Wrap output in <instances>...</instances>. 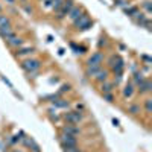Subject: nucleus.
<instances>
[{"instance_id": "22", "label": "nucleus", "mask_w": 152, "mask_h": 152, "mask_svg": "<svg viewBox=\"0 0 152 152\" xmlns=\"http://www.w3.org/2000/svg\"><path fill=\"white\" fill-rule=\"evenodd\" d=\"M145 111H146V114H151L152 113V99L151 97H146L145 99Z\"/></svg>"}, {"instance_id": "7", "label": "nucleus", "mask_w": 152, "mask_h": 152, "mask_svg": "<svg viewBox=\"0 0 152 152\" xmlns=\"http://www.w3.org/2000/svg\"><path fill=\"white\" fill-rule=\"evenodd\" d=\"M134 18H135V21L140 24V26H146V28L151 31V21H149V18L146 17V14H143V12H137V14L134 15Z\"/></svg>"}, {"instance_id": "15", "label": "nucleus", "mask_w": 152, "mask_h": 152, "mask_svg": "<svg viewBox=\"0 0 152 152\" xmlns=\"http://www.w3.org/2000/svg\"><path fill=\"white\" fill-rule=\"evenodd\" d=\"M94 79H96L99 84L107 82V79H108V70H102V69H100V70L94 75Z\"/></svg>"}, {"instance_id": "31", "label": "nucleus", "mask_w": 152, "mask_h": 152, "mask_svg": "<svg viewBox=\"0 0 152 152\" xmlns=\"http://www.w3.org/2000/svg\"><path fill=\"white\" fill-rule=\"evenodd\" d=\"M6 2H8L9 5H14V3H15V0H6Z\"/></svg>"}, {"instance_id": "34", "label": "nucleus", "mask_w": 152, "mask_h": 152, "mask_svg": "<svg viewBox=\"0 0 152 152\" xmlns=\"http://www.w3.org/2000/svg\"><path fill=\"white\" fill-rule=\"evenodd\" d=\"M15 152H17V151H15Z\"/></svg>"}, {"instance_id": "8", "label": "nucleus", "mask_w": 152, "mask_h": 152, "mask_svg": "<svg viewBox=\"0 0 152 152\" xmlns=\"http://www.w3.org/2000/svg\"><path fill=\"white\" fill-rule=\"evenodd\" d=\"M152 91V82L149 78H145V81L138 85V93L140 94H149Z\"/></svg>"}, {"instance_id": "21", "label": "nucleus", "mask_w": 152, "mask_h": 152, "mask_svg": "<svg viewBox=\"0 0 152 152\" xmlns=\"http://www.w3.org/2000/svg\"><path fill=\"white\" fill-rule=\"evenodd\" d=\"M100 91H102V93H111L113 91V84L102 82V84H100Z\"/></svg>"}, {"instance_id": "25", "label": "nucleus", "mask_w": 152, "mask_h": 152, "mask_svg": "<svg viewBox=\"0 0 152 152\" xmlns=\"http://www.w3.org/2000/svg\"><path fill=\"white\" fill-rule=\"evenodd\" d=\"M5 24H9V18L6 15H0V26H5Z\"/></svg>"}, {"instance_id": "28", "label": "nucleus", "mask_w": 152, "mask_h": 152, "mask_svg": "<svg viewBox=\"0 0 152 152\" xmlns=\"http://www.w3.org/2000/svg\"><path fill=\"white\" fill-rule=\"evenodd\" d=\"M69 90H70V85H69V84H64V85L61 87V90H59V93H64V91H69Z\"/></svg>"}, {"instance_id": "29", "label": "nucleus", "mask_w": 152, "mask_h": 152, "mask_svg": "<svg viewBox=\"0 0 152 152\" xmlns=\"http://www.w3.org/2000/svg\"><path fill=\"white\" fill-rule=\"evenodd\" d=\"M142 58H143V59H145V61L148 62V64H149V62H151V58H149V56H146V55H143Z\"/></svg>"}, {"instance_id": "2", "label": "nucleus", "mask_w": 152, "mask_h": 152, "mask_svg": "<svg viewBox=\"0 0 152 152\" xmlns=\"http://www.w3.org/2000/svg\"><path fill=\"white\" fill-rule=\"evenodd\" d=\"M58 140L62 146V149H67V148H75L78 146V140H76L75 135H70V134H66V132H61Z\"/></svg>"}, {"instance_id": "6", "label": "nucleus", "mask_w": 152, "mask_h": 152, "mask_svg": "<svg viewBox=\"0 0 152 152\" xmlns=\"http://www.w3.org/2000/svg\"><path fill=\"white\" fill-rule=\"evenodd\" d=\"M61 132H66V134H70V135H79L81 134V129L78 128L76 125H70V123H66L64 126L61 128Z\"/></svg>"}, {"instance_id": "4", "label": "nucleus", "mask_w": 152, "mask_h": 152, "mask_svg": "<svg viewBox=\"0 0 152 152\" xmlns=\"http://www.w3.org/2000/svg\"><path fill=\"white\" fill-rule=\"evenodd\" d=\"M82 119H84V114L81 111H69L64 114V120L70 125H78L82 122Z\"/></svg>"}, {"instance_id": "10", "label": "nucleus", "mask_w": 152, "mask_h": 152, "mask_svg": "<svg viewBox=\"0 0 152 152\" xmlns=\"http://www.w3.org/2000/svg\"><path fill=\"white\" fill-rule=\"evenodd\" d=\"M6 43H8L11 47H20V46L23 44V38H20V37H17V35L14 34L12 37L6 38Z\"/></svg>"}, {"instance_id": "32", "label": "nucleus", "mask_w": 152, "mask_h": 152, "mask_svg": "<svg viewBox=\"0 0 152 152\" xmlns=\"http://www.w3.org/2000/svg\"><path fill=\"white\" fill-rule=\"evenodd\" d=\"M113 123L116 125V126H119V120H117V119H114V120H113Z\"/></svg>"}, {"instance_id": "23", "label": "nucleus", "mask_w": 152, "mask_h": 152, "mask_svg": "<svg viewBox=\"0 0 152 152\" xmlns=\"http://www.w3.org/2000/svg\"><path fill=\"white\" fill-rule=\"evenodd\" d=\"M125 12H126L128 15L134 17V15L137 14V12H138V11H137V8H135V6H132V8H126V9H125Z\"/></svg>"}, {"instance_id": "13", "label": "nucleus", "mask_w": 152, "mask_h": 152, "mask_svg": "<svg viewBox=\"0 0 152 152\" xmlns=\"http://www.w3.org/2000/svg\"><path fill=\"white\" fill-rule=\"evenodd\" d=\"M12 35H14V31H12L11 24H5V26H0V37H3L5 40H6V38H9V37H12Z\"/></svg>"}, {"instance_id": "20", "label": "nucleus", "mask_w": 152, "mask_h": 152, "mask_svg": "<svg viewBox=\"0 0 152 152\" xmlns=\"http://www.w3.org/2000/svg\"><path fill=\"white\" fill-rule=\"evenodd\" d=\"M53 104H55V107H58V108H69V100H66V99H56V100H53Z\"/></svg>"}, {"instance_id": "12", "label": "nucleus", "mask_w": 152, "mask_h": 152, "mask_svg": "<svg viewBox=\"0 0 152 152\" xmlns=\"http://www.w3.org/2000/svg\"><path fill=\"white\" fill-rule=\"evenodd\" d=\"M102 61H104L102 52H94L90 58H88V64H102Z\"/></svg>"}, {"instance_id": "27", "label": "nucleus", "mask_w": 152, "mask_h": 152, "mask_svg": "<svg viewBox=\"0 0 152 152\" xmlns=\"http://www.w3.org/2000/svg\"><path fill=\"white\" fill-rule=\"evenodd\" d=\"M143 6H145V9H146V12H148V14H149V12L152 11V6H151V2H149V0H146V2L143 3Z\"/></svg>"}, {"instance_id": "19", "label": "nucleus", "mask_w": 152, "mask_h": 152, "mask_svg": "<svg viewBox=\"0 0 152 152\" xmlns=\"http://www.w3.org/2000/svg\"><path fill=\"white\" fill-rule=\"evenodd\" d=\"M143 81H145V75H143L142 72H135V73H134V84L138 87Z\"/></svg>"}, {"instance_id": "1", "label": "nucleus", "mask_w": 152, "mask_h": 152, "mask_svg": "<svg viewBox=\"0 0 152 152\" xmlns=\"http://www.w3.org/2000/svg\"><path fill=\"white\" fill-rule=\"evenodd\" d=\"M73 24H75V28H78V29H81V31H87V29L91 28L93 21L90 20V17H88L87 12H82V14L73 21Z\"/></svg>"}, {"instance_id": "5", "label": "nucleus", "mask_w": 152, "mask_h": 152, "mask_svg": "<svg viewBox=\"0 0 152 152\" xmlns=\"http://www.w3.org/2000/svg\"><path fill=\"white\" fill-rule=\"evenodd\" d=\"M75 6V2L73 0H64V5L61 6V9L56 12V18L58 20H62L66 15H69V12H70V9Z\"/></svg>"}, {"instance_id": "3", "label": "nucleus", "mask_w": 152, "mask_h": 152, "mask_svg": "<svg viewBox=\"0 0 152 152\" xmlns=\"http://www.w3.org/2000/svg\"><path fill=\"white\" fill-rule=\"evenodd\" d=\"M40 67H41V61H40V59H35V58L24 59V61L21 62V69L26 72V73L37 72V70H40Z\"/></svg>"}, {"instance_id": "33", "label": "nucleus", "mask_w": 152, "mask_h": 152, "mask_svg": "<svg viewBox=\"0 0 152 152\" xmlns=\"http://www.w3.org/2000/svg\"><path fill=\"white\" fill-rule=\"evenodd\" d=\"M0 12H2V6H0Z\"/></svg>"}, {"instance_id": "11", "label": "nucleus", "mask_w": 152, "mask_h": 152, "mask_svg": "<svg viewBox=\"0 0 152 152\" xmlns=\"http://www.w3.org/2000/svg\"><path fill=\"white\" fill-rule=\"evenodd\" d=\"M134 93H135V88H134V84H126L125 85V88H123V91H122V94H123V97L125 99H129V97H132L134 96Z\"/></svg>"}, {"instance_id": "18", "label": "nucleus", "mask_w": 152, "mask_h": 152, "mask_svg": "<svg viewBox=\"0 0 152 152\" xmlns=\"http://www.w3.org/2000/svg\"><path fill=\"white\" fill-rule=\"evenodd\" d=\"M62 5H64V0H52V3H50V9L55 11V12H58Z\"/></svg>"}, {"instance_id": "26", "label": "nucleus", "mask_w": 152, "mask_h": 152, "mask_svg": "<svg viewBox=\"0 0 152 152\" xmlns=\"http://www.w3.org/2000/svg\"><path fill=\"white\" fill-rule=\"evenodd\" d=\"M64 152H84V151L79 149L78 146H75V148H67V149H64Z\"/></svg>"}, {"instance_id": "17", "label": "nucleus", "mask_w": 152, "mask_h": 152, "mask_svg": "<svg viewBox=\"0 0 152 152\" xmlns=\"http://www.w3.org/2000/svg\"><path fill=\"white\" fill-rule=\"evenodd\" d=\"M140 111H142V107L138 105V104H129V105H128V113L132 114V116L140 114Z\"/></svg>"}, {"instance_id": "14", "label": "nucleus", "mask_w": 152, "mask_h": 152, "mask_svg": "<svg viewBox=\"0 0 152 152\" xmlns=\"http://www.w3.org/2000/svg\"><path fill=\"white\" fill-rule=\"evenodd\" d=\"M82 12H84V11H82L81 6H73V8L70 9V12H69V15H67V17H69L72 21H75L76 18H78V17L82 14Z\"/></svg>"}, {"instance_id": "9", "label": "nucleus", "mask_w": 152, "mask_h": 152, "mask_svg": "<svg viewBox=\"0 0 152 152\" xmlns=\"http://www.w3.org/2000/svg\"><path fill=\"white\" fill-rule=\"evenodd\" d=\"M100 69H102V66H100V64H87L85 75H87V76H90V78H91V76L94 78V75H96Z\"/></svg>"}, {"instance_id": "16", "label": "nucleus", "mask_w": 152, "mask_h": 152, "mask_svg": "<svg viewBox=\"0 0 152 152\" xmlns=\"http://www.w3.org/2000/svg\"><path fill=\"white\" fill-rule=\"evenodd\" d=\"M35 52V49L28 46V47H21V49H17L15 50V56H24V55H31Z\"/></svg>"}, {"instance_id": "30", "label": "nucleus", "mask_w": 152, "mask_h": 152, "mask_svg": "<svg viewBox=\"0 0 152 152\" xmlns=\"http://www.w3.org/2000/svg\"><path fill=\"white\" fill-rule=\"evenodd\" d=\"M24 9H26V12H29V14H31V12H32V8H29L28 5H24Z\"/></svg>"}, {"instance_id": "24", "label": "nucleus", "mask_w": 152, "mask_h": 152, "mask_svg": "<svg viewBox=\"0 0 152 152\" xmlns=\"http://www.w3.org/2000/svg\"><path fill=\"white\" fill-rule=\"evenodd\" d=\"M104 100H107V102H114L113 93H104Z\"/></svg>"}]
</instances>
